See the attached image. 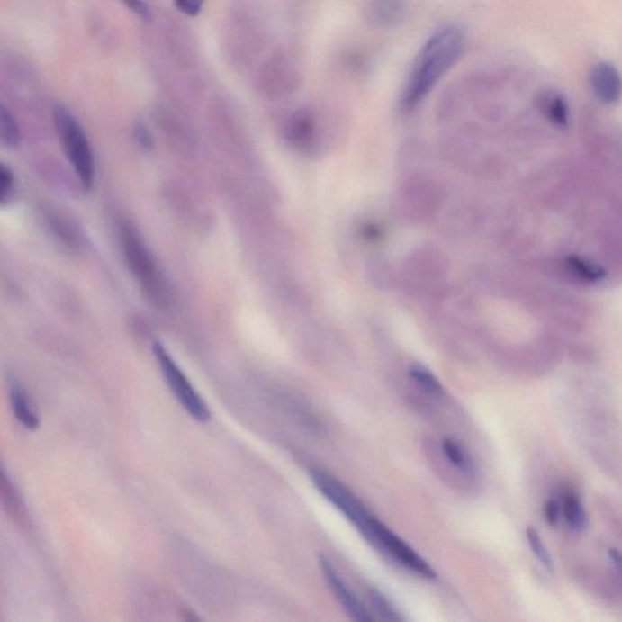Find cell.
Instances as JSON below:
<instances>
[{"label": "cell", "mask_w": 622, "mask_h": 622, "mask_svg": "<svg viewBox=\"0 0 622 622\" xmlns=\"http://www.w3.org/2000/svg\"><path fill=\"white\" fill-rule=\"evenodd\" d=\"M312 482L329 502L346 516L366 541L396 565L426 579L436 578L432 566L398 535L389 530L338 481L325 473H311Z\"/></svg>", "instance_id": "1"}, {"label": "cell", "mask_w": 622, "mask_h": 622, "mask_svg": "<svg viewBox=\"0 0 622 622\" xmlns=\"http://www.w3.org/2000/svg\"><path fill=\"white\" fill-rule=\"evenodd\" d=\"M467 45V34L460 24L447 23L434 31L415 61L401 95V109H417L446 73L457 64Z\"/></svg>", "instance_id": "2"}, {"label": "cell", "mask_w": 622, "mask_h": 622, "mask_svg": "<svg viewBox=\"0 0 622 622\" xmlns=\"http://www.w3.org/2000/svg\"><path fill=\"white\" fill-rule=\"evenodd\" d=\"M122 248L126 257L128 266L134 279L138 281L142 293L148 300L158 305L166 307L169 303V290L166 280L163 279L161 271L156 264L154 257L149 252L140 236L131 227L128 222H123L120 228Z\"/></svg>", "instance_id": "3"}, {"label": "cell", "mask_w": 622, "mask_h": 622, "mask_svg": "<svg viewBox=\"0 0 622 622\" xmlns=\"http://www.w3.org/2000/svg\"><path fill=\"white\" fill-rule=\"evenodd\" d=\"M54 121L66 158L71 162L83 185L90 189L95 179V162L85 131L75 116L62 106L55 109Z\"/></svg>", "instance_id": "4"}, {"label": "cell", "mask_w": 622, "mask_h": 622, "mask_svg": "<svg viewBox=\"0 0 622 622\" xmlns=\"http://www.w3.org/2000/svg\"><path fill=\"white\" fill-rule=\"evenodd\" d=\"M152 353H154L156 360H158L163 377H165L170 391H172L179 404L183 406L184 410L194 419L201 423L208 422L211 419L210 408H208L200 392L194 388L193 383L185 376L182 368L174 361L165 344L156 340L154 346H152Z\"/></svg>", "instance_id": "5"}, {"label": "cell", "mask_w": 622, "mask_h": 622, "mask_svg": "<svg viewBox=\"0 0 622 622\" xmlns=\"http://www.w3.org/2000/svg\"><path fill=\"white\" fill-rule=\"evenodd\" d=\"M322 123L311 107L295 111L284 123V137L303 152H315L321 148Z\"/></svg>", "instance_id": "6"}, {"label": "cell", "mask_w": 622, "mask_h": 622, "mask_svg": "<svg viewBox=\"0 0 622 622\" xmlns=\"http://www.w3.org/2000/svg\"><path fill=\"white\" fill-rule=\"evenodd\" d=\"M320 564H321L323 576L328 580L329 586L331 587L333 593L340 602V606L344 608L353 622H376L365 609L356 596H354L352 590L347 589L337 570L333 568L332 563H329L328 558L321 557Z\"/></svg>", "instance_id": "7"}, {"label": "cell", "mask_w": 622, "mask_h": 622, "mask_svg": "<svg viewBox=\"0 0 622 622\" xmlns=\"http://www.w3.org/2000/svg\"><path fill=\"white\" fill-rule=\"evenodd\" d=\"M590 86L597 99L607 105H614L622 97V76L610 62H599L590 73Z\"/></svg>", "instance_id": "8"}, {"label": "cell", "mask_w": 622, "mask_h": 622, "mask_svg": "<svg viewBox=\"0 0 622 622\" xmlns=\"http://www.w3.org/2000/svg\"><path fill=\"white\" fill-rule=\"evenodd\" d=\"M408 5L402 2H374L367 9V19L377 26L388 27L404 20Z\"/></svg>", "instance_id": "9"}, {"label": "cell", "mask_w": 622, "mask_h": 622, "mask_svg": "<svg viewBox=\"0 0 622 622\" xmlns=\"http://www.w3.org/2000/svg\"><path fill=\"white\" fill-rule=\"evenodd\" d=\"M10 401H12L14 416L19 420L20 425L29 430L37 429L40 426V419H38L36 410L31 404L27 392L19 385H14L10 392Z\"/></svg>", "instance_id": "10"}, {"label": "cell", "mask_w": 622, "mask_h": 622, "mask_svg": "<svg viewBox=\"0 0 622 622\" xmlns=\"http://www.w3.org/2000/svg\"><path fill=\"white\" fill-rule=\"evenodd\" d=\"M541 110L554 126L565 128L570 121L568 102L561 94L550 92L541 97Z\"/></svg>", "instance_id": "11"}, {"label": "cell", "mask_w": 622, "mask_h": 622, "mask_svg": "<svg viewBox=\"0 0 622 622\" xmlns=\"http://www.w3.org/2000/svg\"><path fill=\"white\" fill-rule=\"evenodd\" d=\"M561 509L566 523L575 531H582L587 526V516L578 493L564 490L562 493Z\"/></svg>", "instance_id": "12"}, {"label": "cell", "mask_w": 622, "mask_h": 622, "mask_svg": "<svg viewBox=\"0 0 622 622\" xmlns=\"http://www.w3.org/2000/svg\"><path fill=\"white\" fill-rule=\"evenodd\" d=\"M566 266L579 279L589 281V283H599L606 277V271L602 266L580 256H569L566 258Z\"/></svg>", "instance_id": "13"}, {"label": "cell", "mask_w": 622, "mask_h": 622, "mask_svg": "<svg viewBox=\"0 0 622 622\" xmlns=\"http://www.w3.org/2000/svg\"><path fill=\"white\" fill-rule=\"evenodd\" d=\"M0 139L6 148H15L20 141V131L15 118L3 105L0 106Z\"/></svg>", "instance_id": "14"}, {"label": "cell", "mask_w": 622, "mask_h": 622, "mask_svg": "<svg viewBox=\"0 0 622 622\" xmlns=\"http://www.w3.org/2000/svg\"><path fill=\"white\" fill-rule=\"evenodd\" d=\"M443 450L445 456H446L450 464H453L455 467L460 469L462 472H471V458H469L468 454L462 449L460 444L455 443V441L450 439L444 440Z\"/></svg>", "instance_id": "15"}, {"label": "cell", "mask_w": 622, "mask_h": 622, "mask_svg": "<svg viewBox=\"0 0 622 622\" xmlns=\"http://www.w3.org/2000/svg\"><path fill=\"white\" fill-rule=\"evenodd\" d=\"M527 541H529L531 550H533L538 561L542 563V565L545 566L548 570H554V561H552L550 552L545 548L537 531L535 530L534 527H529V529L527 530Z\"/></svg>", "instance_id": "16"}, {"label": "cell", "mask_w": 622, "mask_h": 622, "mask_svg": "<svg viewBox=\"0 0 622 622\" xmlns=\"http://www.w3.org/2000/svg\"><path fill=\"white\" fill-rule=\"evenodd\" d=\"M411 376L425 391L433 392V394H441L443 392V387H441L439 381L425 368L412 366Z\"/></svg>", "instance_id": "17"}, {"label": "cell", "mask_w": 622, "mask_h": 622, "mask_svg": "<svg viewBox=\"0 0 622 622\" xmlns=\"http://www.w3.org/2000/svg\"><path fill=\"white\" fill-rule=\"evenodd\" d=\"M14 190V176L12 170L5 165L0 166V201L5 203L12 196Z\"/></svg>", "instance_id": "18"}, {"label": "cell", "mask_w": 622, "mask_h": 622, "mask_svg": "<svg viewBox=\"0 0 622 622\" xmlns=\"http://www.w3.org/2000/svg\"><path fill=\"white\" fill-rule=\"evenodd\" d=\"M133 131L135 140L140 145V148L144 149V150H151L154 142H152V138L150 133H149L148 128H146L144 124L135 123Z\"/></svg>", "instance_id": "19"}, {"label": "cell", "mask_w": 622, "mask_h": 622, "mask_svg": "<svg viewBox=\"0 0 622 622\" xmlns=\"http://www.w3.org/2000/svg\"><path fill=\"white\" fill-rule=\"evenodd\" d=\"M561 513V505H559L557 501H554V500H550V501L545 502L544 507V516L545 518V521H547L550 526H557Z\"/></svg>", "instance_id": "20"}, {"label": "cell", "mask_w": 622, "mask_h": 622, "mask_svg": "<svg viewBox=\"0 0 622 622\" xmlns=\"http://www.w3.org/2000/svg\"><path fill=\"white\" fill-rule=\"evenodd\" d=\"M174 5L180 10V12L187 14L190 16H196L203 8V2H190V0H180V2L174 3Z\"/></svg>", "instance_id": "21"}, {"label": "cell", "mask_w": 622, "mask_h": 622, "mask_svg": "<svg viewBox=\"0 0 622 622\" xmlns=\"http://www.w3.org/2000/svg\"><path fill=\"white\" fill-rule=\"evenodd\" d=\"M126 5L128 6V8L131 9V12L137 14L139 17H141L142 20H151L150 9H149V6L146 5L145 3L134 0V2L126 3Z\"/></svg>", "instance_id": "22"}, {"label": "cell", "mask_w": 622, "mask_h": 622, "mask_svg": "<svg viewBox=\"0 0 622 622\" xmlns=\"http://www.w3.org/2000/svg\"><path fill=\"white\" fill-rule=\"evenodd\" d=\"M609 557L613 561L615 566H617L618 572L622 575V554L620 551L614 550L611 548L609 551Z\"/></svg>", "instance_id": "23"}, {"label": "cell", "mask_w": 622, "mask_h": 622, "mask_svg": "<svg viewBox=\"0 0 622 622\" xmlns=\"http://www.w3.org/2000/svg\"><path fill=\"white\" fill-rule=\"evenodd\" d=\"M184 617H185V622H203L196 617V615L191 613V611H185V613H184Z\"/></svg>", "instance_id": "24"}]
</instances>
